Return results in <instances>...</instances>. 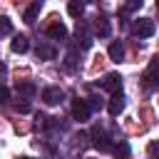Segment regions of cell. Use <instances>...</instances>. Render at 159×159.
<instances>
[{
	"label": "cell",
	"mask_w": 159,
	"mask_h": 159,
	"mask_svg": "<svg viewBox=\"0 0 159 159\" xmlns=\"http://www.w3.org/2000/svg\"><path fill=\"white\" fill-rule=\"evenodd\" d=\"M154 20H149V17H142V20H137L134 22V32L139 35V37H152L154 35Z\"/></svg>",
	"instance_id": "1"
},
{
	"label": "cell",
	"mask_w": 159,
	"mask_h": 159,
	"mask_svg": "<svg viewBox=\"0 0 159 159\" xmlns=\"http://www.w3.org/2000/svg\"><path fill=\"white\" fill-rule=\"evenodd\" d=\"M62 97H65V92H62L60 87H45V89H42V102L50 104V107H52V104H60Z\"/></svg>",
	"instance_id": "2"
},
{
	"label": "cell",
	"mask_w": 159,
	"mask_h": 159,
	"mask_svg": "<svg viewBox=\"0 0 159 159\" xmlns=\"http://www.w3.org/2000/svg\"><path fill=\"white\" fill-rule=\"evenodd\" d=\"M107 109H109V114H112V117H119V114H122V109H124V94H122V89L112 92V99H109Z\"/></svg>",
	"instance_id": "3"
},
{
	"label": "cell",
	"mask_w": 159,
	"mask_h": 159,
	"mask_svg": "<svg viewBox=\"0 0 159 159\" xmlns=\"http://www.w3.org/2000/svg\"><path fill=\"white\" fill-rule=\"evenodd\" d=\"M89 112H92V109L87 107L84 99H75V102H72V117H75L77 122H87V119H89Z\"/></svg>",
	"instance_id": "4"
},
{
	"label": "cell",
	"mask_w": 159,
	"mask_h": 159,
	"mask_svg": "<svg viewBox=\"0 0 159 159\" xmlns=\"http://www.w3.org/2000/svg\"><path fill=\"white\" fill-rule=\"evenodd\" d=\"M102 89H107V92H117V89H122V77L114 75V72L104 75V80H102Z\"/></svg>",
	"instance_id": "5"
},
{
	"label": "cell",
	"mask_w": 159,
	"mask_h": 159,
	"mask_svg": "<svg viewBox=\"0 0 159 159\" xmlns=\"http://www.w3.org/2000/svg\"><path fill=\"white\" fill-rule=\"evenodd\" d=\"M27 47H30V40H27L25 35H15L12 42H10V50H12V52H20V55L27 52Z\"/></svg>",
	"instance_id": "6"
},
{
	"label": "cell",
	"mask_w": 159,
	"mask_h": 159,
	"mask_svg": "<svg viewBox=\"0 0 159 159\" xmlns=\"http://www.w3.org/2000/svg\"><path fill=\"white\" fill-rule=\"evenodd\" d=\"M47 35H50L52 40H65V37H67V27H65L62 22H52V25L47 27Z\"/></svg>",
	"instance_id": "7"
},
{
	"label": "cell",
	"mask_w": 159,
	"mask_h": 159,
	"mask_svg": "<svg viewBox=\"0 0 159 159\" xmlns=\"http://www.w3.org/2000/svg\"><path fill=\"white\" fill-rule=\"evenodd\" d=\"M40 7H42V0H35V2L25 10V15H22V17H25V22H27V25H32V22H35V17H37Z\"/></svg>",
	"instance_id": "8"
},
{
	"label": "cell",
	"mask_w": 159,
	"mask_h": 159,
	"mask_svg": "<svg viewBox=\"0 0 159 159\" xmlns=\"http://www.w3.org/2000/svg\"><path fill=\"white\" fill-rule=\"evenodd\" d=\"M109 60H112V62H122V60H124V47H122V42H112V45H109Z\"/></svg>",
	"instance_id": "9"
},
{
	"label": "cell",
	"mask_w": 159,
	"mask_h": 159,
	"mask_svg": "<svg viewBox=\"0 0 159 159\" xmlns=\"http://www.w3.org/2000/svg\"><path fill=\"white\" fill-rule=\"evenodd\" d=\"M94 147H97V149H102V152H109V149H112V142H109L99 129H94Z\"/></svg>",
	"instance_id": "10"
},
{
	"label": "cell",
	"mask_w": 159,
	"mask_h": 159,
	"mask_svg": "<svg viewBox=\"0 0 159 159\" xmlns=\"http://www.w3.org/2000/svg\"><path fill=\"white\" fill-rule=\"evenodd\" d=\"M67 12H70L72 17H82V12H84V0H70V2H67Z\"/></svg>",
	"instance_id": "11"
},
{
	"label": "cell",
	"mask_w": 159,
	"mask_h": 159,
	"mask_svg": "<svg viewBox=\"0 0 159 159\" xmlns=\"http://www.w3.org/2000/svg\"><path fill=\"white\" fill-rule=\"evenodd\" d=\"M55 47L52 45H37V57L40 60H55Z\"/></svg>",
	"instance_id": "12"
},
{
	"label": "cell",
	"mask_w": 159,
	"mask_h": 159,
	"mask_svg": "<svg viewBox=\"0 0 159 159\" xmlns=\"http://www.w3.org/2000/svg\"><path fill=\"white\" fill-rule=\"evenodd\" d=\"M17 94H20L22 99H30V97L35 94V84H30V82H20V84H17Z\"/></svg>",
	"instance_id": "13"
},
{
	"label": "cell",
	"mask_w": 159,
	"mask_h": 159,
	"mask_svg": "<svg viewBox=\"0 0 159 159\" xmlns=\"http://www.w3.org/2000/svg\"><path fill=\"white\" fill-rule=\"evenodd\" d=\"M94 30H97V35H99V37H107V35H109V22H107L104 17H97Z\"/></svg>",
	"instance_id": "14"
},
{
	"label": "cell",
	"mask_w": 159,
	"mask_h": 159,
	"mask_svg": "<svg viewBox=\"0 0 159 159\" xmlns=\"http://www.w3.org/2000/svg\"><path fill=\"white\" fill-rule=\"evenodd\" d=\"M10 32H12V22H10V17L0 15V37H2V35H10Z\"/></svg>",
	"instance_id": "15"
},
{
	"label": "cell",
	"mask_w": 159,
	"mask_h": 159,
	"mask_svg": "<svg viewBox=\"0 0 159 159\" xmlns=\"http://www.w3.org/2000/svg\"><path fill=\"white\" fill-rule=\"evenodd\" d=\"M5 102H10V89L5 84H0V104H5Z\"/></svg>",
	"instance_id": "16"
},
{
	"label": "cell",
	"mask_w": 159,
	"mask_h": 159,
	"mask_svg": "<svg viewBox=\"0 0 159 159\" xmlns=\"http://www.w3.org/2000/svg\"><path fill=\"white\" fill-rule=\"evenodd\" d=\"M15 109H17V112H30V102H17Z\"/></svg>",
	"instance_id": "17"
},
{
	"label": "cell",
	"mask_w": 159,
	"mask_h": 159,
	"mask_svg": "<svg viewBox=\"0 0 159 159\" xmlns=\"http://www.w3.org/2000/svg\"><path fill=\"white\" fill-rule=\"evenodd\" d=\"M142 2L144 0H129L127 2V10H137V7H142Z\"/></svg>",
	"instance_id": "18"
},
{
	"label": "cell",
	"mask_w": 159,
	"mask_h": 159,
	"mask_svg": "<svg viewBox=\"0 0 159 159\" xmlns=\"http://www.w3.org/2000/svg\"><path fill=\"white\" fill-rule=\"evenodd\" d=\"M7 75V67H5V62H0V80Z\"/></svg>",
	"instance_id": "19"
},
{
	"label": "cell",
	"mask_w": 159,
	"mask_h": 159,
	"mask_svg": "<svg viewBox=\"0 0 159 159\" xmlns=\"http://www.w3.org/2000/svg\"><path fill=\"white\" fill-rule=\"evenodd\" d=\"M20 159H32V157H20Z\"/></svg>",
	"instance_id": "20"
}]
</instances>
